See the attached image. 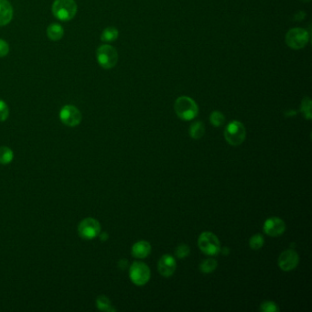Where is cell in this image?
I'll use <instances>...</instances> for the list:
<instances>
[{"instance_id":"277c9868","label":"cell","mask_w":312,"mask_h":312,"mask_svg":"<svg viewBox=\"0 0 312 312\" xmlns=\"http://www.w3.org/2000/svg\"><path fill=\"white\" fill-rule=\"evenodd\" d=\"M246 127L239 121H232L226 127L225 138L226 141L232 146L241 145L246 140Z\"/></svg>"},{"instance_id":"8992f818","label":"cell","mask_w":312,"mask_h":312,"mask_svg":"<svg viewBox=\"0 0 312 312\" xmlns=\"http://www.w3.org/2000/svg\"><path fill=\"white\" fill-rule=\"evenodd\" d=\"M310 35L308 31L300 28H294L285 35V42L287 46L294 50H300L308 44Z\"/></svg>"},{"instance_id":"5bb4252c","label":"cell","mask_w":312,"mask_h":312,"mask_svg":"<svg viewBox=\"0 0 312 312\" xmlns=\"http://www.w3.org/2000/svg\"><path fill=\"white\" fill-rule=\"evenodd\" d=\"M151 251V246L146 241H140L132 246V255L136 258H145Z\"/></svg>"},{"instance_id":"d6986e66","label":"cell","mask_w":312,"mask_h":312,"mask_svg":"<svg viewBox=\"0 0 312 312\" xmlns=\"http://www.w3.org/2000/svg\"><path fill=\"white\" fill-rule=\"evenodd\" d=\"M96 306L100 311H103V312H115V309H113L112 307L110 299L106 296H100L97 298Z\"/></svg>"},{"instance_id":"f1b7e54d","label":"cell","mask_w":312,"mask_h":312,"mask_svg":"<svg viewBox=\"0 0 312 312\" xmlns=\"http://www.w3.org/2000/svg\"><path fill=\"white\" fill-rule=\"evenodd\" d=\"M107 238H108V234L106 233V232H104V233L101 234V239H102V241H106Z\"/></svg>"},{"instance_id":"7a4b0ae2","label":"cell","mask_w":312,"mask_h":312,"mask_svg":"<svg viewBox=\"0 0 312 312\" xmlns=\"http://www.w3.org/2000/svg\"><path fill=\"white\" fill-rule=\"evenodd\" d=\"M77 4L74 0H55L52 7L54 17L60 21L73 20L77 13Z\"/></svg>"},{"instance_id":"7c38bea8","label":"cell","mask_w":312,"mask_h":312,"mask_svg":"<svg viewBox=\"0 0 312 312\" xmlns=\"http://www.w3.org/2000/svg\"><path fill=\"white\" fill-rule=\"evenodd\" d=\"M177 267L175 258L170 255H164L158 263V270L164 278L171 277Z\"/></svg>"},{"instance_id":"83f0119b","label":"cell","mask_w":312,"mask_h":312,"mask_svg":"<svg viewBox=\"0 0 312 312\" xmlns=\"http://www.w3.org/2000/svg\"><path fill=\"white\" fill-rule=\"evenodd\" d=\"M127 266H128V263H127V260H126V259L120 260L119 263H118V266H119L121 269H126Z\"/></svg>"},{"instance_id":"4fadbf2b","label":"cell","mask_w":312,"mask_h":312,"mask_svg":"<svg viewBox=\"0 0 312 312\" xmlns=\"http://www.w3.org/2000/svg\"><path fill=\"white\" fill-rule=\"evenodd\" d=\"M13 7L7 0H0V27L6 26L13 19Z\"/></svg>"},{"instance_id":"603a6c76","label":"cell","mask_w":312,"mask_h":312,"mask_svg":"<svg viewBox=\"0 0 312 312\" xmlns=\"http://www.w3.org/2000/svg\"><path fill=\"white\" fill-rule=\"evenodd\" d=\"M210 121L212 123V125L215 127H219L222 126L225 122H226V117L224 115V113H221L219 111H213V113L210 115Z\"/></svg>"},{"instance_id":"52a82bcc","label":"cell","mask_w":312,"mask_h":312,"mask_svg":"<svg viewBox=\"0 0 312 312\" xmlns=\"http://www.w3.org/2000/svg\"><path fill=\"white\" fill-rule=\"evenodd\" d=\"M129 277L135 285H146L150 279V270L142 262H134L129 269Z\"/></svg>"},{"instance_id":"ffe728a7","label":"cell","mask_w":312,"mask_h":312,"mask_svg":"<svg viewBox=\"0 0 312 312\" xmlns=\"http://www.w3.org/2000/svg\"><path fill=\"white\" fill-rule=\"evenodd\" d=\"M217 266L218 264L214 259H206L199 265V270L204 274H209V273L213 272L216 269Z\"/></svg>"},{"instance_id":"4dcf8cb0","label":"cell","mask_w":312,"mask_h":312,"mask_svg":"<svg viewBox=\"0 0 312 312\" xmlns=\"http://www.w3.org/2000/svg\"><path fill=\"white\" fill-rule=\"evenodd\" d=\"M301 1H302V2H310L311 0H301Z\"/></svg>"},{"instance_id":"ac0fdd59","label":"cell","mask_w":312,"mask_h":312,"mask_svg":"<svg viewBox=\"0 0 312 312\" xmlns=\"http://www.w3.org/2000/svg\"><path fill=\"white\" fill-rule=\"evenodd\" d=\"M13 159L14 153L11 148L7 146L0 147V164L1 165H7L11 163Z\"/></svg>"},{"instance_id":"3957f363","label":"cell","mask_w":312,"mask_h":312,"mask_svg":"<svg viewBox=\"0 0 312 312\" xmlns=\"http://www.w3.org/2000/svg\"><path fill=\"white\" fill-rule=\"evenodd\" d=\"M96 59L103 69L110 70L116 65L118 61V54L113 46L105 44L97 49Z\"/></svg>"},{"instance_id":"4316f807","label":"cell","mask_w":312,"mask_h":312,"mask_svg":"<svg viewBox=\"0 0 312 312\" xmlns=\"http://www.w3.org/2000/svg\"><path fill=\"white\" fill-rule=\"evenodd\" d=\"M9 53V45L6 40L0 39V58L7 56Z\"/></svg>"},{"instance_id":"f546056e","label":"cell","mask_w":312,"mask_h":312,"mask_svg":"<svg viewBox=\"0 0 312 312\" xmlns=\"http://www.w3.org/2000/svg\"><path fill=\"white\" fill-rule=\"evenodd\" d=\"M223 253H224V255H227L229 254V248L225 247V249H223Z\"/></svg>"},{"instance_id":"e0dca14e","label":"cell","mask_w":312,"mask_h":312,"mask_svg":"<svg viewBox=\"0 0 312 312\" xmlns=\"http://www.w3.org/2000/svg\"><path fill=\"white\" fill-rule=\"evenodd\" d=\"M118 29L116 28L108 27L103 30L101 34V40L105 42H112L118 38Z\"/></svg>"},{"instance_id":"d4e9b609","label":"cell","mask_w":312,"mask_h":312,"mask_svg":"<svg viewBox=\"0 0 312 312\" xmlns=\"http://www.w3.org/2000/svg\"><path fill=\"white\" fill-rule=\"evenodd\" d=\"M260 311L262 312H279V306L273 301H264L260 306Z\"/></svg>"},{"instance_id":"8fae6325","label":"cell","mask_w":312,"mask_h":312,"mask_svg":"<svg viewBox=\"0 0 312 312\" xmlns=\"http://www.w3.org/2000/svg\"><path fill=\"white\" fill-rule=\"evenodd\" d=\"M285 231V222L279 217H270L264 224V232L271 237L280 236Z\"/></svg>"},{"instance_id":"30bf717a","label":"cell","mask_w":312,"mask_h":312,"mask_svg":"<svg viewBox=\"0 0 312 312\" xmlns=\"http://www.w3.org/2000/svg\"><path fill=\"white\" fill-rule=\"evenodd\" d=\"M299 255L292 249L285 250L279 257V266L283 271H291L299 265Z\"/></svg>"},{"instance_id":"cb8c5ba5","label":"cell","mask_w":312,"mask_h":312,"mask_svg":"<svg viewBox=\"0 0 312 312\" xmlns=\"http://www.w3.org/2000/svg\"><path fill=\"white\" fill-rule=\"evenodd\" d=\"M191 253V248L188 245L181 244L175 250V255L179 259L185 258Z\"/></svg>"},{"instance_id":"6da1fadb","label":"cell","mask_w":312,"mask_h":312,"mask_svg":"<svg viewBox=\"0 0 312 312\" xmlns=\"http://www.w3.org/2000/svg\"><path fill=\"white\" fill-rule=\"evenodd\" d=\"M174 109L179 118L184 121L193 120L199 113V108L195 101L188 96H180L176 100Z\"/></svg>"},{"instance_id":"ba28073f","label":"cell","mask_w":312,"mask_h":312,"mask_svg":"<svg viewBox=\"0 0 312 312\" xmlns=\"http://www.w3.org/2000/svg\"><path fill=\"white\" fill-rule=\"evenodd\" d=\"M101 232V226L97 220L86 218L83 220L78 227L79 235L83 239L92 240L98 236Z\"/></svg>"},{"instance_id":"7402d4cb","label":"cell","mask_w":312,"mask_h":312,"mask_svg":"<svg viewBox=\"0 0 312 312\" xmlns=\"http://www.w3.org/2000/svg\"><path fill=\"white\" fill-rule=\"evenodd\" d=\"M264 243H265L264 237L260 233H256V234L253 235L249 240V246L253 250H259L260 248L263 247Z\"/></svg>"},{"instance_id":"484cf974","label":"cell","mask_w":312,"mask_h":312,"mask_svg":"<svg viewBox=\"0 0 312 312\" xmlns=\"http://www.w3.org/2000/svg\"><path fill=\"white\" fill-rule=\"evenodd\" d=\"M9 116V108L6 102L0 99V122H4Z\"/></svg>"},{"instance_id":"2e32d148","label":"cell","mask_w":312,"mask_h":312,"mask_svg":"<svg viewBox=\"0 0 312 312\" xmlns=\"http://www.w3.org/2000/svg\"><path fill=\"white\" fill-rule=\"evenodd\" d=\"M205 132V126L204 124L200 121L194 122L190 127V135L193 140H199L203 137Z\"/></svg>"},{"instance_id":"5b68a950","label":"cell","mask_w":312,"mask_h":312,"mask_svg":"<svg viewBox=\"0 0 312 312\" xmlns=\"http://www.w3.org/2000/svg\"><path fill=\"white\" fill-rule=\"evenodd\" d=\"M198 246L207 255H216L221 252L219 239L213 232H202L198 239Z\"/></svg>"},{"instance_id":"9c48e42d","label":"cell","mask_w":312,"mask_h":312,"mask_svg":"<svg viewBox=\"0 0 312 312\" xmlns=\"http://www.w3.org/2000/svg\"><path fill=\"white\" fill-rule=\"evenodd\" d=\"M80 110L74 106L68 105L62 107L60 111V119L65 126H77L82 122Z\"/></svg>"},{"instance_id":"9a60e30c","label":"cell","mask_w":312,"mask_h":312,"mask_svg":"<svg viewBox=\"0 0 312 312\" xmlns=\"http://www.w3.org/2000/svg\"><path fill=\"white\" fill-rule=\"evenodd\" d=\"M63 35H64V29L59 23H53L47 28V36L53 41L61 40Z\"/></svg>"},{"instance_id":"44dd1931","label":"cell","mask_w":312,"mask_h":312,"mask_svg":"<svg viewBox=\"0 0 312 312\" xmlns=\"http://www.w3.org/2000/svg\"><path fill=\"white\" fill-rule=\"evenodd\" d=\"M300 110H301V113H302L303 116L305 117L306 119H312V100H311L310 97L307 96L304 99L302 100Z\"/></svg>"}]
</instances>
